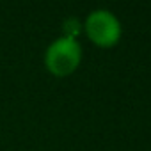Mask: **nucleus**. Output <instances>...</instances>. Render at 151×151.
Listing matches in <instances>:
<instances>
[{
	"mask_svg": "<svg viewBox=\"0 0 151 151\" xmlns=\"http://www.w3.org/2000/svg\"><path fill=\"white\" fill-rule=\"evenodd\" d=\"M82 23H80V20L78 18H75V16H71V18H68V20H64V23H62V36L64 37H69V39H77V36L82 32Z\"/></svg>",
	"mask_w": 151,
	"mask_h": 151,
	"instance_id": "3",
	"label": "nucleus"
},
{
	"mask_svg": "<svg viewBox=\"0 0 151 151\" xmlns=\"http://www.w3.org/2000/svg\"><path fill=\"white\" fill-rule=\"evenodd\" d=\"M86 36L91 43L100 48H112L121 39V22L109 9H94L86 16L84 22Z\"/></svg>",
	"mask_w": 151,
	"mask_h": 151,
	"instance_id": "2",
	"label": "nucleus"
},
{
	"mask_svg": "<svg viewBox=\"0 0 151 151\" xmlns=\"http://www.w3.org/2000/svg\"><path fill=\"white\" fill-rule=\"evenodd\" d=\"M43 60L50 75L59 78L69 77L82 62V46L77 39L59 36L46 46Z\"/></svg>",
	"mask_w": 151,
	"mask_h": 151,
	"instance_id": "1",
	"label": "nucleus"
}]
</instances>
